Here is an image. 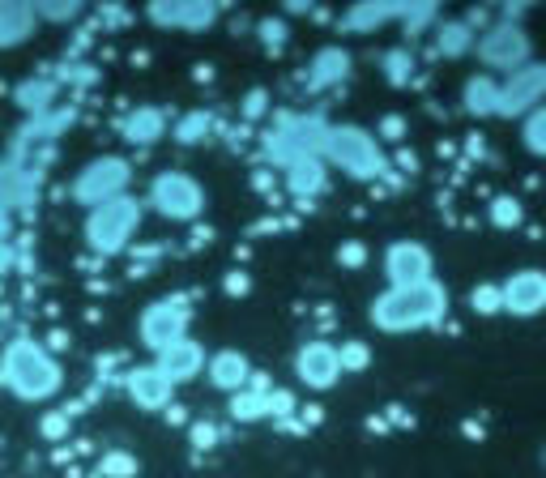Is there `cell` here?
<instances>
[{"label": "cell", "instance_id": "f35d334b", "mask_svg": "<svg viewBox=\"0 0 546 478\" xmlns=\"http://www.w3.org/2000/svg\"><path fill=\"white\" fill-rule=\"evenodd\" d=\"M261 111H265V90H252L244 103V116H261Z\"/></svg>", "mask_w": 546, "mask_h": 478}, {"label": "cell", "instance_id": "60d3db41", "mask_svg": "<svg viewBox=\"0 0 546 478\" xmlns=\"http://www.w3.org/2000/svg\"><path fill=\"white\" fill-rule=\"evenodd\" d=\"M265 39H269V47H282V39H286V26H265Z\"/></svg>", "mask_w": 546, "mask_h": 478}, {"label": "cell", "instance_id": "8992f818", "mask_svg": "<svg viewBox=\"0 0 546 478\" xmlns=\"http://www.w3.org/2000/svg\"><path fill=\"white\" fill-rule=\"evenodd\" d=\"M474 47H478V60H483L491 73H517L521 65H529V52H534V43H529V35L517 22L487 26Z\"/></svg>", "mask_w": 546, "mask_h": 478}, {"label": "cell", "instance_id": "74e56055", "mask_svg": "<svg viewBox=\"0 0 546 478\" xmlns=\"http://www.w3.org/2000/svg\"><path fill=\"white\" fill-rule=\"evenodd\" d=\"M380 129H384V137H389V141H401V129H406V120H401V116H384Z\"/></svg>", "mask_w": 546, "mask_h": 478}, {"label": "cell", "instance_id": "ffe728a7", "mask_svg": "<svg viewBox=\"0 0 546 478\" xmlns=\"http://www.w3.org/2000/svg\"><path fill=\"white\" fill-rule=\"evenodd\" d=\"M35 5H0V47H18L35 35Z\"/></svg>", "mask_w": 546, "mask_h": 478}, {"label": "cell", "instance_id": "d6a6232c", "mask_svg": "<svg viewBox=\"0 0 546 478\" xmlns=\"http://www.w3.org/2000/svg\"><path fill=\"white\" fill-rule=\"evenodd\" d=\"M436 5H406L401 9V22H406V35H423L427 22H436Z\"/></svg>", "mask_w": 546, "mask_h": 478}, {"label": "cell", "instance_id": "f1b7e54d", "mask_svg": "<svg viewBox=\"0 0 546 478\" xmlns=\"http://www.w3.org/2000/svg\"><path fill=\"white\" fill-rule=\"evenodd\" d=\"M521 218H525V210H521L517 197H495V201H491V222H495L500 231L521 227Z\"/></svg>", "mask_w": 546, "mask_h": 478}, {"label": "cell", "instance_id": "277c9868", "mask_svg": "<svg viewBox=\"0 0 546 478\" xmlns=\"http://www.w3.org/2000/svg\"><path fill=\"white\" fill-rule=\"evenodd\" d=\"M141 227V205L133 197H116L94 205L86 218V244L99 252V257H116L120 248H128V239Z\"/></svg>", "mask_w": 546, "mask_h": 478}, {"label": "cell", "instance_id": "4fadbf2b", "mask_svg": "<svg viewBox=\"0 0 546 478\" xmlns=\"http://www.w3.org/2000/svg\"><path fill=\"white\" fill-rule=\"evenodd\" d=\"M158 372H163L171 385H184V380H192V376H201L205 372V350H201V342H192V338H180L175 346H167V350H158V363H154Z\"/></svg>", "mask_w": 546, "mask_h": 478}, {"label": "cell", "instance_id": "ac0fdd59", "mask_svg": "<svg viewBox=\"0 0 546 478\" xmlns=\"http://www.w3.org/2000/svg\"><path fill=\"white\" fill-rule=\"evenodd\" d=\"M218 18L214 5H150V22L175 30H205Z\"/></svg>", "mask_w": 546, "mask_h": 478}, {"label": "cell", "instance_id": "4dcf8cb0", "mask_svg": "<svg viewBox=\"0 0 546 478\" xmlns=\"http://www.w3.org/2000/svg\"><path fill=\"white\" fill-rule=\"evenodd\" d=\"M470 308H474V312H483V316H495V312H504L500 286H495V282H483V286H474V291H470Z\"/></svg>", "mask_w": 546, "mask_h": 478}, {"label": "cell", "instance_id": "603a6c76", "mask_svg": "<svg viewBox=\"0 0 546 478\" xmlns=\"http://www.w3.org/2000/svg\"><path fill=\"white\" fill-rule=\"evenodd\" d=\"M401 18V5H355L346 13V30L350 35H372L376 26Z\"/></svg>", "mask_w": 546, "mask_h": 478}, {"label": "cell", "instance_id": "6da1fadb", "mask_svg": "<svg viewBox=\"0 0 546 478\" xmlns=\"http://www.w3.org/2000/svg\"><path fill=\"white\" fill-rule=\"evenodd\" d=\"M444 312H448V291L436 278H427L414 286H389L372 304V321L384 333H410V329L440 325Z\"/></svg>", "mask_w": 546, "mask_h": 478}, {"label": "cell", "instance_id": "44dd1931", "mask_svg": "<svg viewBox=\"0 0 546 478\" xmlns=\"http://www.w3.org/2000/svg\"><path fill=\"white\" fill-rule=\"evenodd\" d=\"M252 389H239L235 397H231V419H239V423H256V419H265L269 414V380H248Z\"/></svg>", "mask_w": 546, "mask_h": 478}, {"label": "cell", "instance_id": "5b68a950", "mask_svg": "<svg viewBox=\"0 0 546 478\" xmlns=\"http://www.w3.org/2000/svg\"><path fill=\"white\" fill-rule=\"evenodd\" d=\"M128 180H133V167L124 163V158L116 154H107V158H94L90 167L77 171V180H73V201L77 205H103V201H116L124 197V188Z\"/></svg>", "mask_w": 546, "mask_h": 478}, {"label": "cell", "instance_id": "f546056e", "mask_svg": "<svg viewBox=\"0 0 546 478\" xmlns=\"http://www.w3.org/2000/svg\"><path fill=\"white\" fill-rule=\"evenodd\" d=\"M367 363H372V350H367V342H359V338L342 342V350H337V368L342 372H363Z\"/></svg>", "mask_w": 546, "mask_h": 478}, {"label": "cell", "instance_id": "7402d4cb", "mask_svg": "<svg viewBox=\"0 0 546 478\" xmlns=\"http://www.w3.org/2000/svg\"><path fill=\"white\" fill-rule=\"evenodd\" d=\"M163 133H167V116L158 107H137L133 116L124 120V137L133 141V146H154Z\"/></svg>", "mask_w": 546, "mask_h": 478}, {"label": "cell", "instance_id": "7c38bea8", "mask_svg": "<svg viewBox=\"0 0 546 478\" xmlns=\"http://www.w3.org/2000/svg\"><path fill=\"white\" fill-rule=\"evenodd\" d=\"M295 372L308 389H333L337 376H342V368H337V346L329 342H308L295 355Z\"/></svg>", "mask_w": 546, "mask_h": 478}, {"label": "cell", "instance_id": "4316f807", "mask_svg": "<svg viewBox=\"0 0 546 478\" xmlns=\"http://www.w3.org/2000/svg\"><path fill=\"white\" fill-rule=\"evenodd\" d=\"M210 111H188V116L175 124V141H180V146H197V141H205L210 137Z\"/></svg>", "mask_w": 546, "mask_h": 478}, {"label": "cell", "instance_id": "3957f363", "mask_svg": "<svg viewBox=\"0 0 546 478\" xmlns=\"http://www.w3.org/2000/svg\"><path fill=\"white\" fill-rule=\"evenodd\" d=\"M320 158L337 163L350 180H376V175L389 171V163H384V154L376 146V137L367 129H359V124H333V129L325 133V146H320Z\"/></svg>", "mask_w": 546, "mask_h": 478}, {"label": "cell", "instance_id": "83f0119b", "mask_svg": "<svg viewBox=\"0 0 546 478\" xmlns=\"http://www.w3.org/2000/svg\"><path fill=\"white\" fill-rule=\"evenodd\" d=\"M99 474H103V478H137V474H141V461H137L133 453H124V449H111V453H103V461H99Z\"/></svg>", "mask_w": 546, "mask_h": 478}, {"label": "cell", "instance_id": "836d02e7", "mask_svg": "<svg viewBox=\"0 0 546 478\" xmlns=\"http://www.w3.org/2000/svg\"><path fill=\"white\" fill-rule=\"evenodd\" d=\"M39 432L47 440H64V432H69V410H56V414H43V423H39Z\"/></svg>", "mask_w": 546, "mask_h": 478}, {"label": "cell", "instance_id": "7a4b0ae2", "mask_svg": "<svg viewBox=\"0 0 546 478\" xmlns=\"http://www.w3.org/2000/svg\"><path fill=\"white\" fill-rule=\"evenodd\" d=\"M0 385L22 402H47L64 385V372L39 342L18 338L0 350Z\"/></svg>", "mask_w": 546, "mask_h": 478}, {"label": "cell", "instance_id": "e0dca14e", "mask_svg": "<svg viewBox=\"0 0 546 478\" xmlns=\"http://www.w3.org/2000/svg\"><path fill=\"white\" fill-rule=\"evenodd\" d=\"M346 73H350V56L342 52V47H320L316 60L303 69V86H308V90H325L333 82H342Z\"/></svg>", "mask_w": 546, "mask_h": 478}, {"label": "cell", "instance_id": "52a82bcc", "mask_svg": "<svg viewBox=\"0 0 546 478\" xmlns=\"http://www.w3.org/2000/svg\"><path fill=\"white\" fill-rule=\"evenodd\" d=\"M150 205L171 222H192L205 210V193L192 175L163 171V175H154V184H150Z\"/></svg>", "mask_w": 546, "mask_h": 478}, {"label": "cell", "instance_id": "e575fe53", "mask_svg": "<svg viewBox=\"0 0 546 478\" xmlns=\"http://www.w3.org/2000/svg\"><path fill=\"white\" fill-rule=\"evenodd\" d=\"M337 261H342V265H350V269H359V265L367 261V248L359 244V239H350V244H342V248H337Z\"/></svg>", "mask_w": 546, "mask_h": 478}, {"label": "cell", "instance_id": "5bb4252c", "mask_svg": "<svg viewBox=\"0 0 546 478\" xmlns=\"http://www.w3.org/2000/svg\"><path fill=\"white\" fill-rule=\"evenodd\" d=\"M171 393H175V385L154 368V363H150V368H133V372H128V397H133L141 410L171 406Z\"/></svg>", "mask_w": 546, "mask_h": 478}, {"label": "cell", "instance_id": "2e32d148", "mask_svg": "<svg viewBox=\"0 0 546 478\" xmlns=\"http://www.w3.org/2000/svg\"><path fill=\"white\" fill-rule=\"evenodd\" d=\"M286 184H291V193H295L299 201H312V197H320V193L329 188V171H325V163H320V158L299 154V158H291V163H286Z\"/></svg>", "mask_w": 546, "mask_h": 478}, {"label": "cell", "instance_id": "30bf717a", "mask_svg": "<svg viewBox=\"0 0 546 478\" xmlns=\"http://www.w3.org/2000/svg\"><path fill=\"white\" fill-rule=\"evenodd\" d=\"M384 278L389 286H414L431 278V252L419 244V239H397L384 252Z\"/></svg>", "mask_w": 546, "mask_h": 478}, {"label": "cell", "instance_id": "ab89813d", "mask_svg": "<svg viewBox=\"0 0 546 478\" xmlns=\"http://www.w3.org/2000/svg\"><path fill=\"white\" fill-rule=\"evenodd\" d=\"M248 286H252L248 274H231L227 278V295H248Z\"/></svg>", "mask_w": 546, "mask_h": 478}, {"label": "cell", "instance_id": "8fae6325", "mask_svg": "<svg viewBox=\"0 0 546 478\" xmlns=\"http://www.w3.org/2000/svg\"><path fill=\"white\" fill-rule=\"evenodd\" d=\"M504 312L512 316H538L546 312V274L542 269H517L504 286H500Z\"/></svg>", "mask_w": 546, "mask_h": 478}, {"label": "cell", "instance_id": "ba28073f", "mask_svg": "<svg viewBox=\"0 0 546 478\" xmlns=\"http://www.w3.org/2000/svg\"><path fill=\"white\" fill-rule=\"evenodd\" d=\"M188 321H192V308H188V299L184 295H167V299H154V304L141 312V342H146L154 355L158 350H167L175 346L188 333Z\"/></svg>", "mask_w": 546, "mask_h": 478}, {"label": "cell", "instance_id": "d590c367", "mask_svg": "<svg viewBox=\"0 0 546 478\" xmlns=\"http://www.w3.org/2000/svg\"><path fill=\"white\" fill-rule=\"evenodd\" d=\"M77 5H39L35 9V18H47V22H69V18H77Z\"/></svg>", "mask_w": 546, "mask_h": 478}, {"label": "cell", "instance_id": "484cf974", "mask_svg": "<svg viewBox=\"0 0 546 478\" xmlns=\"http://www.w3.org/2000/svg\"><path fill=\"white\" fill-rule=\"evenodd\" d=\"M521 141H525V150H529V154L546 158V103H542V107H534V111H529V116H525Z\"/></svg>", "mask_w": 546, "mask_h": 478}, {"label": "cell", "instance_id": "d4e9b609", "mask_svg": "<svg viewBox=\"0 0 546 478\" xmlns=\"http://www.w3.org/2000/svg\"><path fill=\"white\" fill-rule=\"evenodd\" d=\"M478 43V30L470 22H444L440 26V52L444 56H465Z\"/></svg>", "mask_w": 546, "mask_h": 478}, {"label": "cell", "instance_id": "cb8c5ba5", "mask_svg": "<svg viewBox=\"0 0 546 478\" xmlns=\"http://www.w3.org/2000/svg\"><path fill=\"white\" fill-rule=\"evenodd\" d=\"M13 99H18V107H26L30 116H43V111H52L56 82H47V77H30V82H22L18 90H13Z\"/></svg>", "mask_w": 546, "mask_h": 478}, {"label": "cell", "instance_id": "d6986e66", "mask_svg": "<svg viewBox=\"0 0 546 478\" xmlns=\"http://www.w3.org/2000/svg\"><path fill=\"white\" fill-rule=\"evenodd\" d=\"M461 103L470 116H495V111H500V82H495L491 73H474L461 90Z\"/></svg>", "mask_w": 546, "mask_h": 478}, {"label": "cell", "instance_id": "8d00e7d4", "mask_svg": "<svg viewBox=\"0 0 546 478\" xmlns=\"http://www.w3.org/2000/svg\"><path fill=\"white\" fill-rule=\"evenodd\" d=\"M192 444H197V449H210V444H218V427L214 423H192Z\"/></svg>", "mask_w": 546, "mask_h": 478}, {"label": "cell", "instance_id": "1f68e13d", "mask_svg": "<svg viewBox=\"0 0 546 478\" xmlns=\"http://www.w3.org/2000/svg\"><path fill=\"white\" fill-rule=\"evenodd\" d=\"M410 73H414V60H410L406 47H397V52L384 56V77H389L393 86H406V82H410Z\"/></svg>", "mask_w": 546, "mask_h": 478}, {"label": "cell", "instance_id": "9a60e30c", "mask_svg": "<svg viewBox=\"0 0 546 478\" xmlns=\"http://www.w3.org/2000/svg\"><path fill=\"white\" fill-rule=\"evenodd\" d=\"M205 372H210L214 389L239 393V389H248V380H252V363H248V355H239V350H218V355L205 363Z\"/></svg>", "mask_w": 546, "mask_h": 478}, {"label": "cell", "instance_id": "9c48e42d", "mask_svg": "<svg viewBox=\"0 0 546 478\" xmlns=\"http://www.w3.org/2000/svg\"><path fill=\"white\" fill-rule=\"evenodd\" d=\"M546 99V65H521L517 73H508V82H500V111L495 116H529Z\"/></svg>", "mask_w": 546, "mask_h": 478}]
</instances>
